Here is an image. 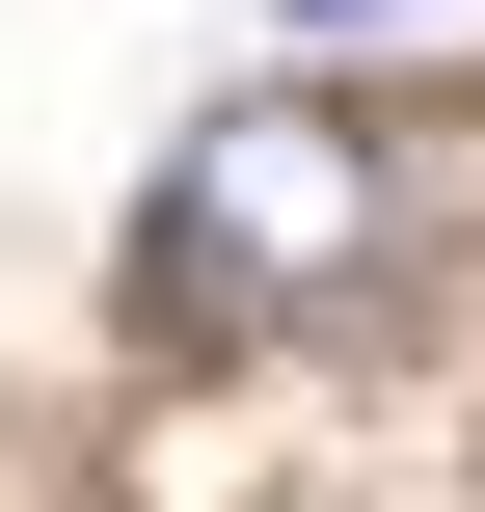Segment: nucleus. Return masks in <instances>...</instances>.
Masks as SVG:
<instances>
[{
  "instance_id": "f257e3e1",
  "label": "nucleus",
  "mask_w": 485,
  "mask_h": 512,
  "mask_svg": "<svg viewBox=\"0 0 485 512\" xmlns=\"http://www.w3.org/2000/svg\"><path fill=\"white\" fill-rule=\"evenodd\" d=\"M378 243H405V189H378L351 108H216V135L162 162V216H135V297H162V324H324Z\"/></svg>"
},
{
  "instance_id": "f03ea898",
  "label": "nucleus",
  "mask_w": 485,
  "mask_h": 512,
  "mask_svg": "<svg viewBox=\"0 0 485 512\" xmlns=\"http://www.w3.org/2000/svg\"><path fill=\"white\" fill-rule=\"evenodd\" d=\"M297 27H405V0H297Z\"/></svg>"
}]
</instances>
